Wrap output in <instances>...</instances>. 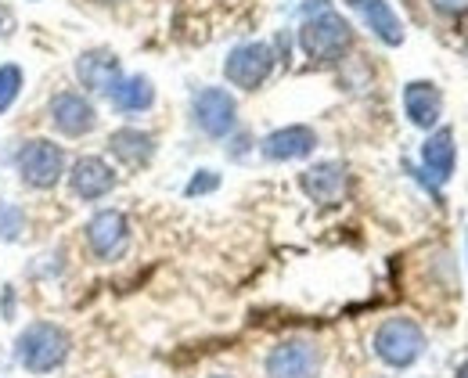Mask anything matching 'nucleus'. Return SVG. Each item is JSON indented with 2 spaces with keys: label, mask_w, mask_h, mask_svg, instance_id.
<instances>
[{
  "label": "nucleus",
  "mask_w": 468,
  "mask_h": 378,
  "mask_svg": "<svg viewBox=\"0 0 468 378\" xmlns=\"http://www.w3.org/2000/svg\"><path fill=\"white\" fill-rule=\"evenodd\" d=\"M278 65L274 55V44H263V40H245V44H234L224 58V76L228 83L238 90H260L271 72Z\"/></svg>",
  "instance_id": "nucleus-6"
},
{
  "label": "nucleus",
  "mask_w": 468,
  "mask_h": 378,
  "mask_svg": "<svg viewBox=\"0 0 468 378\" xmlns=\"http://www.w3.org/2000/svg\"><path fill=\"white\" fill-rule=\"evenodd\" d=\"M105 98H109V105L116 109L119 116H141V112H148L155 105V87H152V79L144 72H133V76L122 72L116 79V87Z\"/></svg>",
  "instance_id": "nucleus-18"
},
{
  "label": "nucleus",
  "mask_w": 468,
  "mask_h": 378,
  "mask_svg": "<svg viewBox=\"0 0 468 378\" xmlns=\"http://www.w3.org/2000/svg\"><path fill=\"white\" fill-rule=\"evenodd\" d=\"M22 87H26V72H22V65H15V62L0 65V116L15 109V101L22 98Z\"/></svg>",
  "instance_id": "nucleus-20"
},
{
  "label": "nucleus",
  "mask_w": 468,
  "mask_h": 378,
  "mask_svg": "<svg viewBox=\"0 0 468 378\" xmlns=\"http://www.w3.org/2000/svg\"><path fill=\"white\" fill-rule=\"evenodd\" d=\"M314 148H317V130L306 123L278 126L260 141V155L267 163H295V159L314 155Z\"/></svg>",
  "instance_id": "nucleus-13"
},
{
  "label": "nucleus",
  "mask_w": 468,
  "mask_h": 378,
  "mask_svg": "<svg viewBox=\"0 0 468 378\" xmlns=\"http://www.w3.org/2000/svg\"><path fill=\"white\" fill-rule=\"evenodd\" d=\"M11 357L26 375H55L72 357V335L58 320H33L15 335Z\"/></svg>",
  "instance_id": "nucleus-1"
},
{
  "label": "nucleus",
  "mask_w": 468,
  "mask_h": 378,
  "mask_svg": "<svg viewBox=\"0 0 468 378\" xmlns=\"http://www.w3.org/2000/svg\"><path fill=\"white\" fill-rule=\"evenodd\" d=\"M15 29H18V18H15V11H11V7L0 0V40H7Z\"/></svg>",
  "instance_id": "nucleus-24"
},
{
  "label": "nucleus",
  "mask_w": 468,
  "mask_h": 378,
  "mask_svg": "<svg viewBox=\"0 0 468 378\" xmlns=\"http://www.w3.org/2000/svg\"><path fill=\"white\" fill-rule=\"evenodd\" d=\"M295 40H299V51L310 62L332 65L353 47V26L335 7H321V11L303 15V22L295 29Z\"/></svg>",
  "instance_id": "nucleus-2"
},
{
  "label": "nucleus",
  "mask_w": 468,
  "mask_h": 378,
  "mask_svg": "<svg viewBox=\"0 0 468 378\" xmlns=\"http://www.w3.org/2000/svg\"><path fill=\"white\" fill-rule=\"evenodd\" d=\"M65 184H69V194L76 202H101L119 188V173L101 155H80L65 170Z\"/></svg>",
  "instance_id": "nucleus-8"
},
{
  "label": "nucleus",
  "mask_w": 468,
  "mask_h": 378,
  "mask_svg": "<svg viewBox=\"0 0 468 378\" xmlns=\"http://www.w3.org/2000/svg\"><path fill=\"white\" fill-rule=\"evenodd\" d=\"M48 123L61 137L80 141V137L98 130V109H94V101L83 90L65 87L58 94H51V101H48Z\"/></svg>",
  "instance_id": "nucleus-7"
},
{
  "label": "nucleus",
  "mask_w": 468,
  "mask_h": 378,
  "mask_svg": "<svg viewBox=\"0 0 468 378\" xmlns=\"http://www.w3.org/2000/svg\"><path fill=\"white\" fill-rule=\"evenodd\" d=\"M343 4L364 22V29H367L375 40H382L386 47H400V44H404L408 33H404L400 15L389 7V0H343Z\"/></svg>",
  "instance_id": "nucleus-15"
},
{
  "label": "nucleus",
  "mask_w": 468,
  "mask_h": 378,
  "mask_svg": "<svg viewBox=\"0 0 468 378\" xmlns=\"http://www.w3.org/2000/svg\"><path fill=\"white\" fill-rule=\"evenodd\" d=\"M69 155L55 137H29L15 148V173L22 188L29 191H55L65 181Z\"/></svg>",
  "instance_id": "nucleus-3"
},
{
  "label": "nucleus",
  "mask_w": 468,
  "mask_h": 378,
  "mask_svg": "<svg viewBox=\"0 0 468 378\" xmlns=\"http://www.w3.org/2000/svg\"><path fill=\"white\" fill-rule=\"evenodd\" d=\"M321 364L324 357L314 339H285L267 353L263 372L267 378H321Z\"/></svg>",
  "instance_id": "nucleus-10"
},
{
  "label": "nucleus",
  "mask_w": 468,
  "mask_h": 378,
  "mask_svg": "<svg viewBox=\"0 0 468 378\" xmlns=\"http://www.w3.org/2000/svg\"><path fill=\"white\" fill-rule=\"evenodd\" d=\"M436 11H443V15H451V18H458V15H468V0H429Z\"/></svg>",
  "instance_id": "nucleus-23"
},
{
  "label": "nucleus",
  "mask_w": 468,
  "mask_h": 378,
  "mask_svg": "<svg viewBox=\"0 0 468 378\" xmlns=\"http://www.w3.org/2000/svg\"><path fill=\"white\" fill-rule=\"evenodd\" d=\"M155 148H159L155 137L148 130H141V126H119V130L109 133V155L116 159L119 166H126V170L152 166Z\"/></svg>",
  "instance_id": "nucleus-16"
},
{
  "label": "nucleus",
  "mask_w": 468,
  "mask_h": 378,
  "mask_svg": "<svg viewBox=\"0 0 468 378\" xmlns=\"http://www.w3.org/2000/svg\"><path fill=\"white\" fill-rule=\"evenodd\" d=\"M454 378H468V361H465V364H458V375H454Z\"/></svg>",
  "instance_id": "nucleus-25"
},
{
  "label": "nucleus",
  "mask_w": 468,
  "mask_h": 378,
  "mask_svg": "<svg viewBox=\"0 0 468 378\" xmlns=\"http://www.w3.org/2000/svg\"><path fill=\"white\" fill-rule=\"evenodd\" d=\"M404 116L418 130H436L443 116V94L432 79H410L404 87Z\"/></svg>",
  "instance_id": "nucleus-17"
},
{
  "label": "nucleus",
  "mask_w": 468,
  "mask_h": 378,
  "mask_svg": "<svg viewBox=\"0 0 468 378\" xmlns=\"http://www.w3.org/2000/svg\"><path fill=\"white\" fill-rule=\"evenodd\" d=\"M15 310H18L15 285H4V292H0V314H4V320H15Z\"/></svg>",
  "instance_id": "nucleus-22"
},
{
  "label": "nucleus",
  "mask_w": 468,
  "mask_h": 378,
  "mask_svg": "<svg viewBox=\"0 0 468 378\" xmlns=\"http://www.w3.org/2000/svg\"><path fill=\"white\" fill-rule=\"evenodd\" d=\"M26 231H29V216H26V209H22L18 202L0 198V242L15 246V242L26 238Z\"/></svg>",
  "instance_id": "nucleus-19"
},
{
  "label": "nucleus",
  "mask_w": 468,
  "mask_h": 378,
  "mask_svg": "<svg viewBox=\"0 0 468 378\" xmlns=\"http://www.w3.org/2000/svg\"><path fill=\"white\" fill-rule=\"evenodd\" d=\"M72 72H76V83H80L83 94H101L105 98L116 87L119 76H122V62L109 47H90V51H83L76 58Z\"/></svg>",
  "instance_id": "nucleus-12"
},
{
  "label": "nucleus",
  "mask_w": 468,
  "mask_h": 378,
  "mask_svg": "<svg viewBox=\"0 0 468 378\" xmlns=\"http://www.w3.org/2000/svg\"><path fill=\"white\" fill-rule=\"evenodd\" d=\"M191 123L209 141H224L238 130V101L224 87H198L191 94Z\"/></svg>",
  "instance_id": "nucleus-5"
},
{
  "label": "nucleus",
  "mask_w": 468,
  "mask_h": 378,
  "mask_svg": "<svg viewBox=\"0 0 468 378\" xmlns=\"http://www.w3.org/2000/svg\"><path fill=\"white\" fill-rule=\"evenodd\" d=\"M454 166H458V144H454V130L451 126H436L429 130L425 144H421V177L425 188L440 198V184H447L454 177Z\"/></svg>",
  "instance_id": "nucleus-11"
},
{
  "label": "nucleus",
  "mask_w": 468,
  "mask_h": 378,
  "mask_svg": "<svg viewBox=\"0 0 468 378\" xmlns=\"http://www.w3.org/2000/svg\"><path fill=\"white\" fill-rule=\"evenodd\" d=\"M209 378H231V375H209Z\"/></svg>",
  "instance_id": "nucleus-26"
},
{
  "label": "nucleus",
  "mask_w": 468,
  "mask_h": 378,
  "mask_svg": "<svg viewBox=\"0 0 468 378\" xmlns=\"http://www.w3.org/2000/svg\"><path fill=\"white\" fill-rule=\"evenodd\" d=\"M220 188V173L217 170H198L187 184H184V198H202V194H213Z\"/></svg>",
  "instance_id": "nucleus-21"
},
{
  "label": "nucleus",
  "mask_w": 468,
  "mask_h": 378,
  "mask_svg": "<svg viewBox=\"0 0 468 378\" xmlns=\"http://www.w3.org/2000/svg\"><path fill=\"white\" fill-rule=\"evenodd\" d=\"M346 184H350V173H346V166L335 163V159L314 163V166H306V170L299 173V188H303V194H306L310 202H317V205H335V202H343Z\"/></svg>",
  "instance_id": "nucleus-14"
},
{
  "label": "nucleus",
  "mask_w": 468,
  "mask_h": 378,
  "mask_svg": "<svg viewBox=\"0 0 468 378\" xmlns=\"http://www.w3.org/2000/svg\"><path fill=\"white\" fill-rule=\"evenodd\" d=\"M425 346H429V339H425V331L414 317H386L375 328V339H371L375 357L386 368H397V372L418 364L425 357Z\"/></svg>",
  "instance_id": "nucleus-4"
},
{
  "label": "nucleus",
  "mask_w": 468,
  "mask_h": 378,
  "mask_svg": "<svg viewBox=\"0 0 468 378\" xmlns=\"http://www.w3.org/2000/svg\"><path fill=\"white\" fill-rule=\"evenodd\" d=\"M83 242L98 263H112L130 246V220L122 209H98L83 224Z\"/></svg>",
  "instance_id": "nucleus-9"
}]
</instances>
